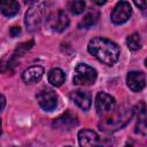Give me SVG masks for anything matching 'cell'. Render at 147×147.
I'll return each mask as SVG.
<instances>
[{
	"instance_id": "6da1fadb",
	"label": "cell",
	"mask_w": 147,
	"mask_h": 147,
	"mask_svg": "<svg viewBox=\"0 0 147 147\" xmlns=\"http://www.w3.org/2000/svg\"><path fill=\"white\" fill-rule=\"evenodd\" d=\"M87 51L98 61L110 67L114 65L119 57V47L107 38H93L87 45Z\"/></svg>"
},
{
	"instance_id": "7a4b0ae2",
	"label": "cell",
	"mask_w": 147,
	"mask_h": 147,
	"mask_svg": "<svg viewBox=\"0 0 147 147\" xmlns=\"http://www.w3.org/2000/svg\"><path fill=\"white\" fill-rule=\"evenodd\" d=\"M132 116H133V108H131L130 106L123 105V106L118 107L116 110H113L110 113V115L106 116L99 123V127H100V130H102L105 132L117 131V130L124 127L130 122Z\"/></svg>"
},
{
	"instance_id": "3957f363",
	"label": "cell",
	"mask_w": 147,
	"mask_h": 147,
	"mask_svg": "<svg viewBox=\"0 0 147 147\" xmlns=\"http://www.w3.org/2000/svg\"><path fill=\"white\" fill-rule=\"evenodd\" d=\"M45 7H46L45 2H37L28 9V11L25 14L24 23H25L26 29L30 32H34L40 28V24L42 22Z\"/></svg>"
},
{
	"instance_id": "277c9868",
	"label": "cell",
	"mask_w": 147,
	"mask_h": 147,
	"mask_svg": "<svg viewBox=\"0 0 147 147\" xmlns=\"http://www.w3.org/2000/svg\"><path fill=\"white\" fill-rule=\"evenodd\" d=\"M96 70L86 63H79L75 68L72 83L75 85H91L96 80Z\"/></svg>"
},
{
	"instance_id": "5b68a950",
	"label": "cell",
	"mask_w": 147,
	"mask_h": 147,
	"mask_svg": "<svg viewBox=\"0 0 147 147\" xmlns=\"http://www.w3.org/2000/svg\"><path fill=\"white\" fill-rule=\"evenodd\" d=\"M47 26L52 31L62 32L69 26V17L63 10L59 9L49 14V16L47 17Z\"/></svg>"
},
{
	"instance_id": "8992f818",
	"label": "cell",
	"mask_w": 147,
	"mask_h": 147,
	"mask_svg": "<svg viewBox=\"0 0 147 147\" xmlns=\"http://www.w3.org/2000/svg\"><path fill=\"white\" fill-rule=\"evenodd\" d=\"M116 106V101L115 98L111 96L110 94L106 93V92H100L96 94L95 96V108L98 114L105 116V115H109Z\"/></svg>"
},
{
	"instance_id": "52a82bcc",
	"label": "cell",
	"mask_w": 147,
	"mask_h": 147,
	"mask_svg": "<svg viewBox=\"0 0 147 147\" xmlns=\"http://www.w3.org/2000/svg\"><path fill=\"white\" fill-rule=\"evenodd\" d=\"M131 14H132L131 5L127 1H119L114 7L110 15V20L114 24H117V25L123 24L130 18Z\"/></svg>"
},
{
	"instance_id": "ba28073f",
	"label": "cell",
	"mask_w": 147,
	"mask_h": 147,
	"mask_svg": "<svg viewBox=\"0 0 147 147\" xmlns=\"http://www.w3.org/2000/svg\"><path fill=\"white\" fill-rule=\"evenodd\" d=\"M77 125H78V118L75 114L70 111H65L64 114H62L61 116H59L53 121V127L62 132H68L74 127H76Z\"/></svg>"
},
{
	"instance_id": "9c48e42d",
	"label": "cell",
	"mask_w": 147,
	"mask_h": 147,
	"mask_svg": "<svg viewBox=\"0 0 147 147\" xmlns=\"http://www.w3.org/2000/svg\"><path fill=\"white\" fill-rule=\"evenodd\" d=\"M37 101L41 109L46 111L53 110L57 105V95L52 88H44L41 90L37 95Z\"/></svg>"
},
{
	"instance_id": "30bf717a",
	"label": "cell",
	"mask_w": 147,
	"mask_h": 147,
	"mask_svg": "<svg viewBox=\"0 0 147 147\" xmlns=\"http://www.w3.org/2000/svg\"><path fill=\"white\" fill-rule=\"evenodd\" d=\"M133 115L137 117L136 132L140 134H147V105L140 101L133 107Z\"/></svg>"
},
{
	"instance_id": "8fae6325",
	"label": "cell",
	"mask_w": 147,
	"mask_h": 147,
	"mask_svg": "<svg viewBox=\"0 0 147 147\" xmlns=\"http://www.w3.org/2000/svg\"><path fill=\"white\" fill-rule=\"evenodd\" d=\"M78 141L80 147H103L98 133L90 129H83L78 132Z\"/></svg>"
},
{
	"instance_id": "7c38bea8",
	"label": "cell",
	"mask_w": 147,
	"mask_h": 147,
	"mask_svg": "<svg viewBox=\"0 0 147 147\" xmlns=\"http://www.w3.org/2000/svg\"><path fill=\"white\" fill-rule=\"evenodd\" d=\"M126 84L133 92H140L146 85L145 74L141 71H130L126 76Z\"/></svg>"
},
{
	"instance_id": "4fadbf2b",
	"label": "cell",
	"mask_w": 147,
	"mask_h": 147,
	"mask_svg": "<svg viewBox=\"0 0 147 147\" xmlns=\"http://www.w3.org/2000/svg\"><path fill=\"white\" fill-rule=\"evenodd\" d=\"M70 99L83 110H88L92 105V96L85 91H74L70 93Z\"/></svg>"
},
{
	"instance_id": "5bb4252c",
	"label": "cell",
	"mask_w": 147,
	"mask_h": 147,
	"mask_svg": "<svg viewBox=\"0 0 147 147\" xmlns=\"http://www.w3.org/2000/svg\"><path fill=\"white\" fill-rule=\"evenodd\" d=\"M44 75V68L40 65H32L28 69H25L22 74V79L26 84L37 83L41 79Z\"/></svg>"
},
{
	"instance_id": "9a60e30c",
	"label": "cell",
	"mask_w": 147,
	"mask_h": 147,
	"mask_svg": "<svg viewBox=\"0 0 147 147\" xmlns=\"http://www.w3.org/2000/svg\"><path fill=\"white\" fill-rule=\"evenodd\" d=\"M47 78H48V83H51L55 87H59V86H61L64 83L65 74L60 68H53V69H51L48 71Z\"/></svg>"
},
{
	"instance_id": "2e32d148",
	"label": "cell",
	"mask_w": 147,
	"mask_h": 147,
	"mask_svg": "<svg viewBox=\"0 0 147 147\" xmlns=\"http://www.w3.org/2000/svg\"><path fill=\"white\" fill-rule=\"evenodd\" d=\"M0 8H1L2 15H5L6 17H13V16L17 15L18 11H20V5H18V2L13 1V0L3 1L1 3Z\"/></svg>"
},
{
	"instance_id": "e0dca14e",
	"label": "cell",
	"mask_w": 147,
	"mask_h": 147,
	"mask_svg": "<svg viewBox=\"0 0 147 147\" xmlns=\"http://www.w3.org/2000/svg\"><path fill=\"white\" fill-rule=\"evenodd\" d=\"M99 17H100V14L98 10H90L85 16L84 18L82 20V25L85 28V29H88L93 25H95L99 21Z\"/></svg>"
},
{
	"instance_id": "ac0fdd59",
	"label": "cell",
	"mask_w": 147,
	"mask_h": 147,
	"mask_svg": "<svg viewBox=\"0 0 147 147\" xmlns=\"http://www.w3.org/2000/svg\"><path fill=\"white\" fill-rule=\"evenodd\" d=\"M126 45H127V47L131 51H138V49H140V47H141L140 36L137 32L127 36V38H126Z\"/></svg>"
},
{
	"instance_id": "d6986e66",
	"label": "cell",
	"mask_w": 147,
	"mask_h": 147,
	"mask_svg": "<svg viewBox=\"0 0 147 147\" xmlns=\"http://www.w3.org/2000/svg\"><path fill=\"white\" fill-rule=\"evenodd\" d=\"M68 9L74 15H79L85 10V2L77 0V1H70L68 2Z\"/></svg>"
},
{
	"instance_id": "ffe728a7",
	"label": "cell",
	"mask_w": 147,
	"mask_h": 147,
	"mask_svg": "<svg viewBox=\"0 0 147 147\" xmlns=\"http://www.w3.org/2000/svg\"><path fill=\"white\" fill-rule=\"evenodd\" d=\"M33 44H34V41H33V40H29V41H25V42L20 44V45L16 47V49H15V52H14V54H13V57H15V59H16L17 56H22L25 52H28L29 49H31V48H32Z\"/></svg>"
},
{
	"instance_id": "44dd1931",
	"label": "cell",
	"mask_w": 147,
	"mask_h": 147,
	"mask_svg": "<svg viewBox=\"0 0 147 147\" xmlns=\"http://www.w3.org/2000/svg\"><path fill=\"white\" fill-rule=\"evenodd\" d=\"M9 34L11 38H16L21 34V28L20 26H11L9 30Z\"/></svg>"
},
{
	"instance_id": "7402d4cb",
	"label": "cell",
	"mask_w": 147,
	"mask_h": 147,
	"mask_svg": "<svg viewBox=\"0 0 147 147\" xmlns=\"http://www.w3.org/2000/svg\"><path fill=\"white\" fill-rule=\"evenodd\" d=\"M134 5L138 7V8H140L141 10H146L147 9V0H144V1H141V0H136L134 1Z\"/></svg>"
},
{
	"instance_id": "603a6c76",
	"label": "cell",
	"mask_w": 147,
	"mask_h": 147,
	"mask_svg": "<svg viewBox=\"0 0 147 147\" xmlns=\"http://www.w3.org/2000/svg\"><path fill=\"white\" fill-rule=\"evenodd\" d=\"M1 103H2L1 109H3V108H5V105H6V99H5V96H3V95H1Z\"/></svg>"
},
{
	"instance_id": "cb8c5ba5",
	"label": "cell",
	"mask_w": 147,
	"mask_h": 147,
	"mask_svg": "<svg viewBox=\"0 0 147 147\" xmlns=\"http://www.w3.org/2000/svg\"><path fill=\"white\" fill-rule=\"evenodd\" d=\"M145 65H146V67H147V59H146V60H145Z\"/></svg>"
},
{
	"instance_id": "d4e9b609",
	"label": "cell",
	"mask_w": 147,
	"mask_h": 147,
	"mask_svg": "<svg viewBox=\"0 0 147 147\" xmlns=\"http://www.w3.org/2000/svg\"><path fill=\"white\" fill-rule=\"evenodd\" d=\"M125 147H132V146H131V145H126Z\"/></svg>"
},
{
	"instance_id": "484cf974",
	"label": "cell",
	"mask_w": 147,
	"mask_h": 147,
	"mask_svg": "<svg viewBox=\"0 0 147 147\" xmlns=\"http://www.w3.org/2000/svg\"><path fill=\"white\" fill-rule=\"evenodd\" d=\"M67 147H70V146H67Z\"/></svg>"
}]
</instances>
